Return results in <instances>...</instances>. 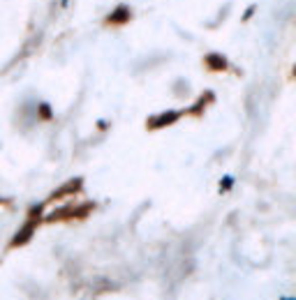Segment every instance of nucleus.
I'll return each instance as SVG.
<instances>
[{
	"label": "nucleus",
	"instance_id": "1",
	"mask_svg": "<svg viewBox=\"0 0 296 300\" xmlns=\"http://www.w3.org/2000/svg\"><path fill=\"white\" fill-rule=\"evenodd\" d=\"M176 118H178V113H176V111L162 113V115H157L155 120H151V127H165V125H171V123H174Z\"/></svg>",
	"mask_w": 296,
	"mask_h": 300
},
{
	"label": "nucleus",
	"instance_id": "2",
	"mask_svg": "<svg viewBox=\"0 0 296 300\" xmlns=\"http://www.w3.org/2000/svg\"><path fill=\"white\" fill-rule=\"evenodd\" d=\"M109 21L111 23H125V21H130V10L127 7H118L116 12L109 14Z\"/></svg>",
	"mask_w": 296,
	"mask_h": 300
},
{
	"label": "nucleus",
	"instance_id": "3",
	"mask_svg": "<svg viewBox=\"0 0 296 300\" xmlns=\"http://www.w3.org/2000/svg\"><path fill=\"white\" fill-rule=\"evenodd\" d=\"M206 65L211 67V70H225V67H227V60L222 58V55H218V53H211L208 58H206Z\"/></svg>",
	"mask_w": 296,
	"mask_h": 300
}]
</instances>
